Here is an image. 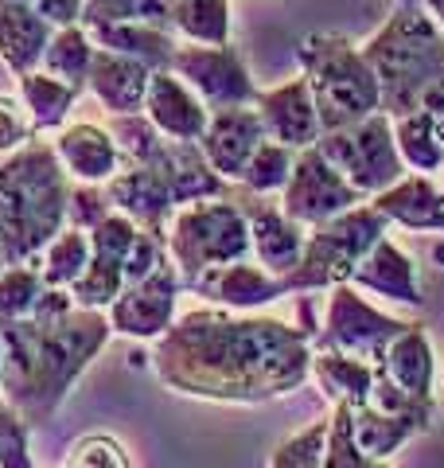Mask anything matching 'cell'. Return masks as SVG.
Segmentation results:
<instances>
[{"instance_id": "obj_46", "label": "cell", "mask_w": 444, "mask_h": 468, "mask_svg": "<svg viewBox=\"0 0 444 468\" xmlns=\"http://www.w3.org/2000/svg\"><path fill=\"white\" fill-rule=\"evenodd\" d=\"M440 176H444V168H440ZM440 187H444V184H440Z\"/></svg>"}, {"instance_id": "obj_32", "label": "cell", "mask_w": 444, "mask_h": 468, "mask_svg": "<svg viewBox=\"0 0 444 468\" xmlns=\"http://www.w3.org/2000/svg\"><path fill=\"white\" fill-rule=\"evenodd\" d=\"M36 266L43 273V285L48 289H70L90 266V234L86 230H58L55 242L36 258Z\"/></svg>"}, {"instance_id": "obj_8", "label": "cell", "mask_w": 444, "mask_h": 468, "mask_svg": "<svg viewBox=\"0 0 444 468\" xmlns=\"http://www.w3.org/2000/svg\"><path fill=\"white\" fill-rule=\"evenodd\" d=\"M320 156L344 176V180L359 192L363 199L382 196L397 180H406V165L394 141V122L386 113H375L351 129H335L316 141Z\"/></svg>"}, {"instance_id": "obj_16", "label": "cell", "mask_w": 444, "mask_h": 468, "mask_svg": "<svg viewBox=\"0 0 444 468\" xmlns=\"http://www.w3.org/2000/svg\"><path fill=\"white\" fill-rule=\"evenodd\" d=\"M265 141V125L254 106L238 110H215L206 122V133L199 141V149L227 184H238L242 172L249 165V156L258 153V144Z\"/></svg>"}, {"instance_id": "obj_18", "label": "cell", "mask_w": 444, "mask_h": 468, "mask_svg": "<svg viewBox=\"0 0 444 468\" xmlns=\"http://www.w3.org/2000/svg\"><path fill=\"white\" fill-rule=\"evenodd\" d=\"M191 292H199L215 304V309H230V313H258L265 304H273L285 292V282L273 273H265L254 261H234V266H218V270H206L203 277L187 285Z\"/></svg>"}, {"instance_id": "obj_7", "label": "cell", "mask_w": 444, "mask_h": 468, "mask_svg": "<svg viewBox=\"0 0 444 468\" xmlns=\"http://www.w3.org/2000/svg\"><path fill=\"white\" fill-rule=\"evenodd\" d=\"M164 246L172 266L180 270L184 289L206 270L234 266L254 254L249 246V223L234 199H199L172 215L164 230Z\"/></svg>"}, {"instance_id": "obj_31", "label": "cell", "mask_w": 444, "mask_h": 468, "mask_svg": "<svg viewBox=\"0 0 444 468\" xmlns=\"http://www.w3.org/2000/svg\"><path fill=\"white\" fill-rule=\"evenodd\" d=\"M90 63H94V43H90V36H86L82 24H74V27H58V32L51 36L39 70L58 79V82L74 86V90L82 94L86 79H90Z\"/></svg>"}, {"instance_id": "obj_38", "label": "cell", "mask_w": 444, "mask_h": 468, "mask_svg": "<svg viewBox=\"0 0 444 468\" xmlns=\"http://www.w3.org/2000/svg\"><path fill=\"white\" fill-rule=\"evenodd\" d=\"M323 468H386L382 461H370L366 452L354 445L351 433V406L335 402L328 418V449H323Z\"/></svg>"}, {"instance_id": "obj_3", "label": "cell", "mask_w": 444, "mask_h": 468, "mask_svg": "<svg viewBox=\"0 0 444 468\" xmlns=\"http://www.w3.org/2000/svg\"><path fill=\"white\" fill-rule=\"evenodd\" d=\"M70 187V176L43 137L0 156V270L32 266L55 234L67 230Z\"/></svg>"}, {"instance_id": "obj_23", "label": "cell", "mask_w": 444, "mask_h": 468, "mask_svg": "<svg viewBox=\"0 0 444 468\" xmlns=\"http://www.w3.org/2000/svg\"><path fill=\"white\" fill-rule=\"evenodd\" d=\"M51 36L55 27L27 0H0V63L16 79L39 70Z\"/></svg>"}, {"instance_id": "obj_44", "label": "cell", "mask_w": 444, "mask_h": 468, "mask_svg": "<svg viewBox=\"0 0 444 468\" xmlns=\"http://www.w3.org/2000/svg\"><path fill=\"white\" fill-rule=\"evenodd\" d=\"M409 5H421L428 16H433L440 24V32H444V0H409Z\"/></svg>"}, {"instance_id": "obj_19", "label": "cell", "mask_w": 444, "mask_h": 468, "mask_svg": "<svg viewBox=\"0 0 444 468\" xmlns=\"http://www.w3.org/2000/svg\"><path fill=\"white\" fill-rule=\"evenodd\" d=\"M144 117L153 122L168 141L199 144L211 122V110L199 101V94L187 82H180L172 70H153L144 94Z\"/></svg>"}, {"instance_id": "obj_37", "label": "cell", "mask_w": 444, "mask_h": 468, "mask_svg": "<svg viewBox=\"0 0 444 468\" xmlns=\"http://www.w3.org/2000/svg\"><path fill=\"white\" fill-rule=\"evenodd\" d=\"M323 449H328V418H316L312 426L285 437L273 449L270 468H323Z\"/></svg>"}, {"instance_id": "obj_28", "label": "cell", "mask_w": 444, "mask_h": 468, "mask_svg": "<svg viewBox=\"0 0 444 468\" xmlns=\"http://www.w3.org/2000/svg\"><path fill=\"white\" fill-rule=\"evenodd\" d=\"M312 378L323 390V399L344 402L359 410L370 402V387H375V367L363 359L339 356V351H312Z\"/></svg>"}, {"instance_id": "obj_25", "label": "cell", "mask_w": 444, "mask_h": 468, "mask_svg": "<svg viewBox=\"0 0 444 468\" xmlns=\"http://www.w3.org/2000/svg\"><path fill=\"white\" fill-rule=\"evenodd\" d=\"M390 387H397L413 406H433V344L421 332V324H413L402 340H394L386 351V359L375 367Z\"/></svg>"}, {"instance_id": "obj_6", "label": "cell", "mask_w": 444, "mask_h": 468, "mask_svg": "<svg viewBox=\"0 0 444 468\" xmlns=\"http://www.w3.org/2000/svg\"><path fill=\"white\" fill-rule=\"evenodd\" d=\"M386 227H390L386 215H378L370 199L312 227L304 239V254L296 261V270L289 277H280L285 292H320V289L351 285L363 258L386 239Z\"/></svg>"}, {"instance_id": "obj_41", "label": "cell", "mask_w": 444, "mask_h": 468, "mask_svg": "<svg viewBox=\"0 0 444 468\" xmlns=\"http://www.w3.org/2000/svg\"><path fill=\"white\" fill-rule=\"evenodd\" d=\"M110 211H113V203H110V196H106V187H98V184H74V187H70L67 227L90 234Z\"/></svg>"}, {"instance_id": "obj_42", "label": "cell", "mask_w": 444, "mask_h": 468, "mask_svg": "<svg viewBox=\"0 0 444 468\" xmlns=\"http://www.w3.org/2000/svg\"><path fill=\"white\" fill-rule=\"evenodd\" d=\"M0 468H32V457H27V426L12 406H0Z\"/></svg>"}, {"instance_id": "obj_24", "label": "cell", "mask_w": 444, "mask_h": 468, "mask_svg": "<svg viewBox=\"0 0 444 468\" xmlns=\"http://www.w3.org/2000/svg\"><path fill=\"white\" fill-rule=\"evenodd\" d=\"M378 215H386V223H397L406 230H440L444 234V187L433 176L409 172L406 180H397L382 196L370 199Z\"/></svg>"}, {"instance_id": "obj_1", "label": "cell", "mask_w": 444, "mask_h": 468, "mask_svg": "<svg viewBox=\"0 0 444 468\" xmlns=\"http://www.w3.org/2000/svg\"><path fill=\"white\" fill-rule=\"evenodd\" d=\"M316 324H289L261 313L191 309L153 344V371L184 399L261 406L289 399L312 378Z\"/></svg>"}, {"instance_id": "obj_26", "label": "cell", "mask_w": 444, "mask_h": 468, "mask_svg": "<svg viewBox=\"0 0 444 468\" xmlns=\"http://www.w3.org/2000/svg\"><path fill=\"white\" fill-rule=\"evenodd\" d=\"M86 36H90L94 48L137 58L148 70H168L175 48H180V39L172 32H160V27L148 24H101V27H86Z\"/></svg>"}, {"instance_id": "obj_22", "label": "cell", "mask_w": 444, "mask_h": 468, "mask_svg": "<svg viewBox=\"0 0 444 468\" xmlns=\"http://www.w3.org/2000/svg\"><path fill=\"white\" fill-rule=\"evenodd\" d=\"M351 285L359 292H375V297L409 304V309H421L425 304V292H421V282H418V266H413V258L402 250V246L390 242V234L363 258V266L354 270Z\"/></svg>"}, {"instance_id": "obj_5", "label": "cell", "mask_w": 444, "mask_h": 468, "mask_svg": "<svg viewBox=\"0 0 444 468\" xmlns=\"http://www.w3.org/2000/svg\"><path fill=\"white\" fill-rule=\"evenodd\" d=\"M296 63H301L308 90H312V101H316L320 137L382 113V90H378L375 70H370L363 51L347 36L312 32L296 48Z\"/></svg>"}, {"instance_id": "obj_10", "label": "cell", "mask_w": 444, "mask_h": 468, "mask_svg": "<svg viewBox=\"0 0 444 468\" xmlns=\"http://www.w3.org/2000/svg\"><path fill=\"white\" fill-rule=\"evenodd\" d=\"M172 75L187 82L199 94L206 110H238L258 101V82L249 75L242 51L227 43V48H203V43H180L172 55Z\"/></svg>"}, {"instance_id": "obj_29", "label": "cell", "mask_w": 444, "mask_h": 468, "mask_svg": "<svg viewBox=\"0 0 444 468\" xmlns=\"http://www.w3.org/2000/svg\"><path fill=\"white\" fill-rule=\"evenodd\" d=\"M172 32L180 43L227 48L230 43V0H172Z\"/></svg>"}, {"instance_id": "obj_43", "label": "cell", "mask_w": 444, "mask_h": 468, "mask_svg": "<svg viewBox=\"0 0 444 468\" xmlns=\"http://www.w3.org/2000/svg\"><path fill=\"white\" fill-rule=\"evenodd\" d=\"M43 20H48L55 32L58 27H74V24H82V0H27Z\"/></svg>"}, {"instance_id": "obj_15", "label": "cell", "mask_w": 444, "mask_h": 468, "mask_svg": "<svg viewBox=\"0 0 444 468\" xmlns=\"http://www.w3.org/2000/svg\"><path fill=\"white\" fill-rule=\"evenodd\" d=\"M254 110L265 125V137L285 144L292 153L316 149L320 141V117H316V101L312 90H308V79H289L273 86V90H261Z\"/></svg>"}, {"instance_id": "obj_35", "label": "cell", "mask_w": 444, "mask_h": 468, "mask_svg": "<svg viewBox=\"0 0 444 468\" xmlns=\"http://www.w3.org/2000/svg\"><path fill=\"white\" fill-rule=\"evenodd\" d=\"M292 165H296V153L265 137L258 144V153L249 156L238 187L242 192H254V196H280L289 184V176H292Z\"/></svg>"}, {"instance_id": "obj_36", "label": "cell", "mask_w": 444, "mask_h": 468, "mask_svg": "<svg viewBox=\"0 0 444 468\" xmlns=\"http://www.w3.org/2000/svg\"><path fill=\"white\" fill-rule=\"evenodd\" d=\"M43 273L39 266H12L0 270V320H24L32 316V309L43 297Z\"/></svg>"}, {"instance_id": "obj_13", "label": "cell", "mask_w": 444, "mask_h": 468, "mask_svg": "<svg viewBox=\"0 0 444 468\" xmlns=\"http://www.w3.org/2000/svg\"><path fill=\"white\" fill-rule=\"evenodd\" d=\"M184 292V282H180V270L168 261L144 277L137 285H125V292L117 297L110 309H106V320L117 335H129V340H160L172 324H175V301Z\"/></svg>"}, {"instance_id": "obj_4", "label": "cell", "mask_w": 444, "mask_h": 468, "mask_svg": "<svg viewBox=\"0 0 444 468\" xmlns=\"http://www.w3.org/2000/svg\"><path fill=\"white\" fill-rule=\"evenodd\" d=\"M382 90V113L397 122L421 110L425 90L444 79V32L421 5L397 0L386 24L359 48Z\"/></svg>"}, {"instance_id": "obj_27", "label": "cell", "mask_w": 444, "mask_h": 468, "mask_svg": "<svg viewBox=\"0 0 444 468\" xmlns=\"http://www.w3.org/2000/svg\"><path fill=\"white\" fill-rule=\"evenodd\" d=\"M425 430H428V426H425V421H418V418L382 414V410H370V406L351 410L354 445H359L370 461H382V464H386L402 445H409L413 437H421Z\"/></svg>"}, {"instance_id": "obj_2", "label": "cell", "mask_w": 444, "mask_h": 468, "mask_svg": "<svg viewBox=\"0 0 444 468\" xmlns=\"http://www.w3.org/2000/svg\"><path fill=\"white\" fill-rule=\"evenodd\" d=\"M110 335L106 313L79 309L67 289H43L32 316L0 320V390L27 430L58 414Z\"/></svg>"}, {"instance_id": "obj_21", "label": "cell", "mask_w": 444, "mask_h": 468, "mask_svg": "<svg viewBox=\"0 0 444 468\" xmlns=\"http://www.w3.org/2000/svg\"><path fill=\"white\" fill-rule=\"evenodd\" d=\"M148 79L153 70L137 58L113 55L94 48V63H90V79H86V90L98 98V106L110 117H132L144 113V94H148Z\"/></svg>"}, {"instance_id": "obj_12", "label": "cell", "mask_w": 444, "mask_h": 468, "mask_svg": "<svg viewBox=\"0 0 444 468\" xmlns=\"http://www.w3.org/2000/svg\"><path fill=\"white\" fill-rule=\"evenodd\" d=\"M141 227L125 218L122 211H110L101 223L90 230V266L67 292L79 309L106 313L110 304L125 292V258L137 242Z\"/></svg>"}, {"instance_id": "obj_20", "label": "cell", "mask_w": 444, "mask_h": 468, "mask_svg": "<svg viewBox=\"0 0 444 468\" xmlns=\"http://www.w3.org/2000/svg\"><path fill=\"white\" fill-rule=\"evenodd\" d=\"M106 196H110V203H113V211H122V215L132 218V223H137L141 230L156 234V239H164L172 215L180 211V207L172 203L168 187L160 184L156 172L132 168V165H125V168L106 184Z\"/></svg>"}, {"instance_id": "obj_33", "label": "cell", "mask_w": 444, "mask_h": 468, "mask_svg": "<svg viewBox=\"0 0 444 468\" xmlns=\"http://www.w3.org/2000/svg\"><path fill=\"white\" fill-rule=\"evenodd\" d=\"M394 141L397 153H402V165L409 172L433 176L444 168V137L437 133V125L428 122L425 113H409L394 122Z\"/></svg>"}, {"instance_id": "obj_9", "label": "cell", "mask_w": 444, "mask_h": 468, "mask_svg": "<svg viewBox=\"0 0 444 468\" xmlns=\"http://www.w3.org/2000/svg\"><path fill=\"white\" fill-rule=\"evenodd\" d=\"M409 328H413L409 320H397L375 309L354 285H335L328 289V316L316 328L312 351H339V356L378 367L386 359V351L394 347V340H402Z\"/></svg>"}, {"instance_id": "obj_45", "label": "cell", "mask_w": 444, "mask_h": 468, "mask_svg": "<svg viewBox=\"0 0 444 468\" xmlns=\"http://www.w3.org/2000/svg\"><path fill=\"white\" fill-rule=\"evenodd\" d=\"M0 406H8V402H5V390H0Z\"/></svg>"}, {"instance_id": "obj_30", "label": "cell", "mask_w": 444, "mask_h": 468, "mask_svg": "<svg viewBox=\"0 0 444 468\" xmlns=\"http://www.w3.org/2000/svg\"><path fill=\"white\" fill-rule=\"evenodd\" d=\"M79 98L82 94L74 90V86L43 75V70H32V75L20 79V101L27 106V113H32L39 137L43 133H58V129L67 125V117H70V110H74V101Z\"/></svg>"}, {"instance_id": "obj_40", "label": "cell", "mask_w": 444, "mask_h": 468, "mask_svg": "<svg viewBox=\"0 0 444 468\" xmlns=\"http://www.w3.org/2000/svg\"><path fill=\"white\" fill-rule=\"evenodd\" d=\"M36 137H39L36 122L20 101V94H0V156L20 153L24 144H32Z\"/></svg>"}, {"instance_id": "obj_17", "label": "cell", "mask_w": 444, "mask_h": 468, "mask_svg": "<svg viewBox=\"0 0 444 468\" xmlns=\"http://www.w3.org/2000/svg\"><path fill=\"white\" fill-rule=\"evenodd\" d=\"M51 149L58 156V165H63V172L70 176V184L106 187L122 172V153H117L110 129L98 122H67L51 137Z\"/></svg>"}, {"instance_id": "obj_11", "label": "cell", "mask_w": 444, "mask_h": 468, "mask_svg": "<svg viewBox=\"0 0 444 468\" xmlns=\"http://www.w3.org/2000/svg\"><path fill=\"white\" fill-rule=\"evenodd\" d=\"M277 203L292 223L312 230V227L328 223V218H335V215L359 207V203H366V199L320 156V149H304V153H296L292 176H289V184H285V192H280Z\"/></svg>"}, {"instance_id": "obj_14", "label": "cell", "mask_w": 444, "mask_h": 468, "mask_svg": "<svg viewBox=\"0 0 444 468\" xmlns=\"http://www.w3.org/2000/svg\"><path fill=\"white\" fill-rule=\"evenodd\" d=\"M230 199L238 203L246 223H249V246H254L258 266L273 277H289L304 254V239H308L304 227L292 223V218L280 211V203H273L270 196L242 192L238 184H234Z\"/></svg>"}, {"instance_id": "obj_34", "label": "cell", "mask_w": 444, "mask_h": 468, "mask_svg": "<svg viewBox=\"0 0 444 468\" xmlns=\"http://www.w3.org/2000/svg\"><path fill=\"white\" fill-rule=\"evenodd\" d=\"M101 24H148L172 32V0H82V27Z\"/></svg>"}, {"instance_id": "obj_39", "label": "cell", "mask_w": 444, "mask_h": 468, "mask_svg": "<svg viewBox=\"0 0 444 468\" xmlns=\"http://www.w3.org/2000/svg\"><path fill=\"white\" fill-rule=\"evenodd\" d=\"M58 468H132V461L113 433H86L67 449Z\"/></svg>"}]
</instances>
